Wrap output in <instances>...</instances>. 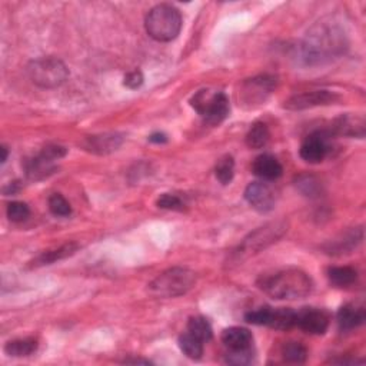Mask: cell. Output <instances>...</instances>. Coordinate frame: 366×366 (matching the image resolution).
<instances>
[{"label":"cell","instance_id":"6da1fadb","mask_svg":"<svg viewBox=\"0 0 366 366\" xmlns=\"http://www.w3.org/2000/svg\"><path fill=\"white\" fill-rule=\"evenodd\" d=\"M349 48L345 29L335 20H320L309 29L301 43V59L306 66H323L342 57Z\"/></svg>","mask_w":366,"mask_h":366},{"label":"cell","instance_id":"7a4b0ae2","mask_svg":"<svg viewBox=\"0 0 366 366\" xmlns=\"http://www.w3.org/2000/svg\"><path fill=\"white\" fill-rule=\"evenodd\" d=\"M259 287L273 299L297 301L311 294L312 279L301 269L289 268L264 276L259 282Z\"/></svg>","mask_w":366,"mask_h":366},{"label":"cell","instance_id":"3957f363","mask_svg":"<svg viewBox=\"0 0 366 366\" xmlns=\"http://www.w3.org/2000/svg\"><path fill=\"white\" fill-rule=\"evenodd\" d=\"M196 273L188 268L175 266L158 275L149 283V292L156 298H177L188 294L196 285Z\"/></svg>","mask_w":366,"mask_h":366},{"label":"cell","instance_id":"277c9868","mask_svg":"<svg viewBox=\"0 0 366 366\" xmlns=\"http://www.w3.org/2000/svg\"><path fill=\"white\" fill-rule=\"evenodd\" d=\"M183 20L180 12L172 5L155 6L144 19V29L156 42H170L177 38Z\"/></svg>","mask_w":366,"mask_h":366},{"label":"cell","instance_id":"5b68a950","mask_svg":"<svg viewBox=\"0 0 366 366\" xmlns=\"http://www.w3.org/2000/svg\"><path fill=\"white\" fill-rule=\"evenodd\" d=\"M27 75L36 86L55 89L66 82L69 78V69L57 57H41L29 63Z\"/></svg>","mask_w":366,"mask_h":366},{"label":"cell","instance_id":"8992f818","mask_svg":"<svg viewBox=\"0 0 366 366\" xmlns=\"http://www.w3.org/2000/svg\"><path fill=\"white\" fill-rule=\"evenodd\" d=\"M191 104L209 125L222 123L231 111L228 96L224 92H215L209 89L199 90L191 99Z\"/></svg>","mask_w":366,"mask_h":366},{"label":"cell","instance_id":"52a82bcc","mask_svg":"<svg viewBox=\"0 0 366 366\" xmlns=\"http://www.w3.org/2000/svg\"><path fill=\"white\" fill-rule=\"evenodd\" d=\"M286 232H287V224L285 221L266 224L265 226L256 229L255 232L249 233V236L243 239V242L239 245L236 256L239 259H242V258H248L250 255L258 253L262 249H266L268 246L278 242Z\"/></svg>","mask_w":366,"mask_h":366},{"label":"cell","instance_id":"ba28073f","mask_svg":"<svg viewBox=\"0 0 366 366\" xmlns=\"http://www.w3.org/2000/svg\"><path fill=\"white\" fill-rule=\"evenodd\" d=\"M246 202L261 213L271 212L278 202V191L264 182H252L245 189Z\"/></svg>","mask_w":366,"mask_h":366},{"label":"cell","instance_id":"9c48e42d","mask_svg":"<svg viewBox=\"0 0 366 366\" xmlns=\"http://www.w3.org/2000/svg\"><path fill=\"white\" fill-rule=\"evenodd\" d=\"M278 81L271 75H261L248 79L242 88V100L248 104H261L276 89Z\"/></svg>","mask_w":366,"mask_h":366},{"label":"cell","instance_id":"30bf717a","mask_svg":"<svg viewBox=\"0 0 366 366\" xmlns=\"http://www.w3.org/2000/svg\"><path fill=\"white\" fill-rule=\"evenodd\" d=\"M339 96L331 90H313L305 92L292 96L285 102V109L289 111H305V109H312L318 106H326L335 103Z\"/></svg>","mask_w":366,"mask_h":366},{"label":"cell","instance_id":"8fae6325","mask_svg":"<svg viewBox=\"0 0 366 366\" xmlns=\"http://www.w3.org/2000/svg\"><path fill=\"white\" fill-rule=\"evenodd\" d=\"M329 154V136L326 132L318 130L308 135L299 149L301 158L308 163H320Z\"/></svg>","mask_w":366,"mask_h":366},{"label":"cell","instance_id":"7c38bea8","mask_svg":"<svg viewBox=\"0 0 366 366\" xmlns=\"http://www.w3.org/2000/svg\"><path fill=\"white\" fill-rule=\"evenodd\" d=\"M329 315L318 308H305L297 312L295 326L311 335H323L329 326Z\"/></svg>","mask_w":366,"mask_h":366},{"label":"cell","instance_id":"4fadbf2b","mask_svg":"<svg viewBox=\"0 0 366 366\" xmlns=\"http://www.w3.org/2000/svg\"><path fill=\"white\" fill-rule=\"evenodd\" d=\"M56 161L49 158L43 151L25 162V172L30 180H43L57 170Z\"/></svg>","mask_w":366,"mask_h":366},{"label":"cell","instance_id":"5bb4252c","mask_svg":"<svg viewBox=\"0 0 366 366\" xmlns=\"http://www.w3.org/2000/svg\"><path fill=\"white\" fill-rule=\"evenodd\" d=\"M123 137L118 133H103L86 137L83 142V148L96 155H107L119 149Z\"/></svg>","mask_w":366,"mask_h":366},{"label":"cell","instance_id":"9a60e30c","mask_svg":"<svg viewBox=\"0 0 366 366\" xmlns=\"http://www.w3.org/2000/svg\"><path fill=\"white\" fill-rule=\"evenodd\" d=\"M252 170L256 176L261 177L265 182L276 180L283 173V168L279 163V161L269 154H264L256 158L252 165Z\"/></svg>","mask_w":366,"mask_h":366},{"label":"cell","instance_id":"2e32d148","mask_svg":"<svg viewBox=\"0 0 366 366\" xmlns=\"http://www.w3.org/2000/svg\"><path fill=\"white\" fill-rule=\"evenodd\" d=\"M363 239V229L362 228H355L345 235H342L339 239L332 240L329 245L325 246L326 253L334 255V256H342L345 253H351L353 249L360 245Z\"/></svg>","mask_w":366,"mask_h":366},{"label":"cell","instance_id":"e0dca14e","mask_svg":"<svg viewBox=\"0 0 366 366\" xmlns=\"http://www.w3.org/2000/svg\"><path fill=\"white\" fill-rule=\"evenodd\" d=\"M365 319H366L365 309L362 306H356L352 304L344 305L337 316L338 326L342 332L353 331V329L359 327L365 322Z\"/></svg>","mask_w":366,"mask_h":366},{"label":"cell","instance_id":"ac0fdd59","mask_svg":"<svg viewBox=\"0 0 366 366\" xmlns=\"http://www.w3.org/2000/svg\"><path fill=\"white\" fill-rule=\"evenodd\" d=\"M222 342L229 351L252 348L253 337L252 332L242 326H232L222 332Z\"/></svg>","mask_w":366,"mask_h":366},{"label":"cell","instance_id":"d6986e66","mask_svg":"<svg viewBox=\"0 0 366 366\" xmlns=\"http://www.w3.org/2000/svg\"><path fill=\"white\" fill-rule=\"evenodd\" d=\"M332 128L338 135L362 139L365 136V118L362 115H345L338 118Z\"/></svg>","mask_w":366,"mask_h":366},{"label":"cell","instance_id":"ffe728a7","mask_svg":"<svg viewBox=\"0 0 366 366\" xmlns=\"http://www.w3.org/2000/svg\"><path fill=\"white\" fill-rule=\"evenodd\" d=\"M78 250H79V245L78 243H75V242L65 243V245H62V246H59L56 249L46 250V252L41 253L38 258L33 259L32 266H45V265L55 264L57 261L69 258V256H72V255H75Z\"/></svg>","mask_w":366,"mask_h":366},{"label":"cell","instance_id":"44dd1931","mask_svg":"<svg viewBox=\"0 0 366 366\" xmlns=\"http://www.w3.org/2000/svg\"><path fill=\"white\" fill-rule=\"evenodd\" d=\"M297 320V312L292 311L289 308H269L268 311V318H266V325L276 331H289L295 326Z\"/></svg>","mask_w":366,"mask_h":366},{"label":"cell","instance_id":"7402d4cb","mask_svg":"<svg viewBox=\"0 0 366 366\" xmlns=\"http://www.w3.org/2000/svg\"><path fill=\"white\" fill-rule=\"evenodd\" d=\"M271 139V132L266 123L256 122L252 125L246 135V144L250 149H262L268 144Z\"/></svg>","mask_w":366,"mask_h":366},{"label":"cell","instance_id":"603a6c76","mask_svg":"<svg viewBox=\"0 0 366 366\" xmlns=\"http://www.w3.org/2000/svg\"><path fill=\"white\" fill-rule=\"evenodd\" d=\"M329 282L338 287H348L358 279V271L351 266H334L327 269Z\"/></svg>","mask_w":366,"mask_h":366},{"label":"cell","instance_id":"cb8c5ba5","mask_svg":"<svg viewBox=\"0 0 366 366\" xmlns=\"http://www.w3.org/2000/svg\"><path fill=\"white\" fill-rule=\"evenodd\" d=\"M38 346H39L38 341L33 338L15 339L5 345V352L12 358H26L38 351Z\"/></svg>","mask_w":366,"mask_h":366},{"label":"cell","instance_id":"d4e9b609","mask_svg":"<svg viewBox=\"0 0 366 366\" xmlns=\"http://www.w3.org/2000/svg\"><path fill=\"white\" fill-rule=\"evenodd\" d=\"M179 348L188 358L195 360L201 359L203 355V342L189 332L179 337Z\"/></svg>","mask_w":366,"mask_h":366},{"label":"cell","instance_id":"484cf974","mask_svg":"<svg viewBox=\"0 0 366 366\" xmlns=\"http://www.w3.org/2000/svg\"><path fill=\"white\" fill-rule=\"evenodd\" d=\"M188 332L192 334L194 337H196L198 339H201L203 344L209 342L213 337L212 326H210L209 320L203 316H194L189 319Z\"/></svg>","mask_w":366,"mask_h":366},{"label":"cell","instance_id":"4316f807","mask_svg":"<svg viewBox=\"0 0 366 366\" xmlns=\"http://www.w3.org/2000/svg\"><path fill=\"white\" fill-rule=\"evenodd\" d=\"M215 175L216 179L222 183V185H228L232 182L235 176V161L232 156L226 155L222 159H219L215 168Z\"/></svg>","mask_w":366,"mask_h":366},{"label":"cell","instance_id":"83f0119b","mask_svg":"<svg viewBox=\"0 0 366 366\" xmlns=\"http://www.w3.org/2000/svg\"><path fill=\"white\" fill-rule=\"evenodd\" d=\"M282 353L285 360L292 363H304L308 358V349L301 342H287Z\"/></svg>","mask_w":366,"mask_h":366},{"label":"cell","instance_id":"f1b7e54d","mask_svg":"<svg viewBox=\"0 0 366 366\" xmlns=\"http://www.w3.org/2000/svg\"><path fill=\"white\" fill-rule=\"evenodd\" d=\"M49 209L55 216L66 217L72 213V206L67 202V199L60 194H53L49 198Z\"/></svg>","mask_w":366,"mask_h":366},{"label":"cell","instance_id":"f546056e","mask_svg":"<svg viewBox=\"0 0 366 366\" xmlns=\"http://www.w3.org/2000/svg\"><path fill=\"white\" fill-rule=\"evenodd\" d=\"M6 213H8L9 221L19 224V222L26 221V219L29 217L30 209H29V206L25 202H11L8 205Z\"/></svg>","mask_w":366,"mask_h":366},{"label":"cell","instance_id":"4dcf8cb0","mask_svg":"<svg viewBox=\"0 0 366 366\" xmlns=\"http://www.w3.org/2000/svg\"><path fill=\"white\" fill-rule=\"evenodd\" d=\"M253 360V349L252 348H246V349H238V351H229L225 362L229 365H236V366H242V365H249Z\"/></svg>","mask_w":366,"mask_h":366},{"label":"cell","instance_id":"1f68e13d","mask_svg":"<svg viewBox=\"0 0 366 366\" xmlns=\"http://www.w3.org/2000/svg\"><path fill=\"white\" fill-rule=\"evenodd\" d=\"M299 191L306 196H318L320 194V183L313 176H301L297 182Z\"/></svg>","mask_w":366,"mask_h":366},{"label":"cell","instance_id":"d6a6232c","mask_svg":"<svg viewBox=\"0 0 366 366\" xmlns=\"http://www.w3.org/2000/svg\"><path fill=\"white\" fill-rule=\"evenodd\" d=\"M156 205L161 208V209H168V210H183V208H185V203H183V201L176 196V195H172V194H163Z\"/></svg>","mask_w":366,"mask_h":366},{"label":"cell","instance_id":"836d02e7","mask_svg":"<svg viewBox=\"0 0 366 366\" xmlns=\"http://www.w3.org/2000/svg\"><path fill=\"white\" fill-rule=\"evenodd\" d=\"M143 81L144 79H143L142 72L140 70H133V72H129L128 75L125 76L123 85L126 88H129V89H137V88H140L143 85Z\"/></svg>","mask_w":366,"mask_h":366},{"label":"cell","instance_id":"e575fe53","mask_svg":"<svg viewBox=\"0 0 366 366\" xmlns=\"http://www.w3.org/2000/svg\"><path fill=\"white\" fill-rule=\"evenodd\" d=\"M149 140H151L152 143H166L168 137H166L165 133H154V135L149 137Z\"/></svg>","mask_w":366,"mask_h":366},{"label":"cell","instance_id":"d590c367","mask_svg":"<svg viewBox=\"0 0 366 366\" xmlns=\"http://www.w3.org/2000/svg\"><path fill=\"white\" fill-rule=\"evenodd\" d=\"M0 151H2V159H0V162L5 163L8 161V155H9L8 148H6V146H2V148H0Z\"/></svg>","mask_w":366,"mask_h":366},{"label":"cell","instance_id":"8d00e7d4","mask_svg":"<svg viewBox=\"0 0 366 366\" xmlns=\"http://www.w3.org/2000/svg\"><path fill=\"white\" fill-rule=\"evenodd\" d=\"M125 363H146V365H149L151 362L146 360V359H126Z\"/></svg>","mask_w":366,"mask_h":366}]
</instances>
